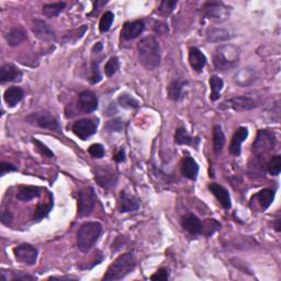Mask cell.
<instances>
[{
    "instance_id": "cell-21",
    "label": "cell",
    "mask_w": 281,
    "mask_h": 281,
    "mask_svg": "<svg viewBox=\"0 0 281 281\" xmlns=\"http://www.w3.org/2000/svg\"><path fill=\"white\" fill-rule=\"evenodd\" d=\"M199 172V165L192 157H183L181 162V173L183 177L190 180H196Z\"/></svg>"
},
{
    "instance_id": "cell-12",
    "label": "cell",
    "mask_w": 281,
    "mask_h": 281,
    "mask_svg": "<svg viewBox=\"0 0 281 281\" xmlns=\"http://www.w3.org/2000/svg\"><path fill=\"white\" fill-rule=\"evenodd\" d=\"M32 31L35 34V37L40 41H42V42L51 43L56 40L53 29L47 22L42 21V20H34L32 24Z\"/></svg>"
},
{
    "instance_id": "cell-29",
    "label": "cell",
    "mask_w": 281,
    "mask_h": 281,
    "mask_svg": "<svg viewBox=\"0 0 281 281\" xmlns=\"http://www.w3.org/2000/svg\"><path fill=\"white\" fill-rule=\"evenodd\" d=\"M95 179L101 187H104L106 189H109L111 187L115 186L114 183L116 181V177H115L113 172L110 171L109 169H106L104 171L97 173Z\"/></svg>"
},
{
    "instance_id": "cell-1",
    "label": "cell",
    "mask_w": 281,
    "mask_h": 281,
    "mask_svg": "<svg viewBox=\"0 0 281 281\" xmlns=\"http://www.w3.org/2000/svg\"><path fill=\"white\" fill-rule=\"evenodd\" d=\"M137 53H139L140 63L146 69L153 70L161 64V47L157 40L153 37H146L137 43Z\"/></svg>"
},
{
    "instance_id": "cell-50",
    "label": "cell",
    "mask_w": 281,
    "mask_h": 281,
    "mask_svg": "<svg viewBox=\"0 0 281 281\" xmlns=\"http://www.w3.org/2000/svg\"><path fill=\"white\" fill-rule=\"evenodd\" d=\"M101 50H102V43H100V42L97 43V44L95 45V47H94V49H93L94 52H96V51H97V53L100 52Z\"/></svg>"
},
{
    "instance_id": "cell-40",
    "label": "cell",
    "mask_w": 281,
    "mask_h": 281,
    "mask_svg": "<svg viewBox=\"0 0 281 281\" xmlns=\"http://www.w3.org/2000/svg\"><path fill=\"white\" fill-rule=\"evenodd\" d=\"M268 171L270 175L278 176L281 171V156H274L268 163Z\"/></svg>"
},
{
    "instance_id": "cell-11",
    "label": "cell",
    "mask_w": 281,
    "mask_h": 281,
    "mask_svg": "<svg viewBox=\"0 0 281 281\" xmlns=\"http://www.w3.org/2000/svg\"><path fill=\"white\" fill-rule=\"evenodd\" d=\"M71 130L80 140H87L93 136L97 131V123L91 119H81L76 121L71 126Z\"/></svg>"
},
{
    "instance_id": "cell-24",
    "label": "cell",
    "mask_w": 281,
    "mask_h": 281,
    "mask_svg": "<svg viewBox=\"0 0 281 281\" xmlns=\"http://www.w3.org/2000/svg\"><path fill=\"white\" fill-rule=\"evenodd\" d=\"M275 199V191L272 190V189H264V190L257 192L256 195L253 196L252 200H256L259 204L260 209L263 211L267 210V209L270 207V204L273 203Z\"/></svg>"
},
{
    "instance_id": "cell-27",
    "label": "cell",
    "mask_w": 281,
    "mask_h": 281,
    "mask_svg": "<svg viewBox=\"0 0 281 281\" xmlns=\"http://www.w3.org/2000/svg\"><path fill=\"white\" fill-rule=\"evenodd\" d=\"M41 195V190L39 187L34 186H21L18 189L17 198L21 201H30L34 198H39Z\"/></svg>"
},
{
    "instance_id": "cell-32",
    "label": "cell",
    "mask_w": 281,
    "mask_h": 281,
    "mask_svg": "<svg viewBox=\"0 0 281 281\" xmlns=\"http://www.w3.org/2000/svg\"><path fill=\"white\" fill-rule=\"evenodd\" d=\"M207 38L210 42H222L232 38L231 33L223 29H210L207 33Z\"/></svg>"
},
{
    "instance_id": "cell-51",
    "label": "cell",
    "mask_w": 281,
    "mask_h": 281,
    "mask_svg": "<svg viewBox=\"0 0 281 281\" xmlns=\"http://www.w3.org/2000/svg\"><path fill=\"white\" fill-rule=\"evenodd\" d=\"M275 227H276V231L277 232H280V219H277L276 220V222H275Z\"/></svg>"
},
{
    "instance_id": "cell-25",
    "label": "cell",
    "mask_w": 281,
    "mask_h": 281,
    "mask_svg": "<svg viewBox=\"0 0 281 281\" xmlns=\"http://www.w3.org/2000/svg\"><path fill=\"white\" fill-rule=\"evenodd\" d=\"M175 142L179 145H190L193 147H198L200 140H199V137L190 136V134L187 132L185 127H179V129L176 131Z\"/></svg>"
},
{
    "instance_id": "cell-22",
    "label": "cell",
    "mask_w": 281,
    "mask_h": 281,
    "mask_svg": "<svg viewBox=\"0 0 281 281\" xmlns=\"http://www.w3.org/2000/svg\"><path fill=\"white\" fill-rule=\"evenodd\" d=\"M22 77V73L17 67L11 64H6L0 68V80L1 83H8V81L20 80Z\"/></svg>"
},
{
    "instance_id": "cell-5",
    "label": "cell",
    "mask_w": 281,
    "mask_h": 281,
    "mask_svg": "<svg viewBox=\"0 0 281 281\" xmlns=\"http://www.w3.org/2000/svg\"><path fill=\"white\" fill-rule=\"evenodd\" d=\"M202 14L208 19H211L213 21L222 22L229 16V7L222 1H209L206 2L201 8Z\"/></svg>"
},
{
    "instance_id": "cell-17",
    "label": "cell",
    "mask_w": 281,
    "mask_h": 281,
    "mask_svg": "<svg viewBox=\"0 0 281 281\" xmlns=\"http://www.w3.org/2000/svg\"><path fill=\"white\" fill-rule=\"evenodd\" d=\"M248 136V130L247 127L241 126L238 127L236 132L234 133V135L232 137L231 145H229V153L234 156H238L241 154V147L243 142L247 139Z\"/></svg>"
},
{
    "instance_id": "cell-39",
    "label": "cell",
    "mask_w": 281,
    "mask_h": 281,
    "mask_svg": "<svg viewBox=\"0 0 281 281\" xmlns=\"http://www.w3.org/2000/svg\"><path fill=\"white\" fill-rule=\"evenodd\" d=\"M87 29H88V27H87V25H83V27L79 28V29L71 30V31L68 34H66L65 40L68 41V42H70V43L77 42L79 39L83 38V35L86 33Z\"/></svg>"
},
{
    "instance_id": "cell-9",
    "label": "cell",
    "mask_w": 281,
    "mask_h": 281,
    "mask_svg": "<svg viewBox=\"0 0 281 281\" xmlns=\"http://www.w3.org/2000/svg\"><path fill=\"white\" fill-rule=\"evenodd\" d=\"M13 254L19 263L28 266H33L37 264L39 252L32 245L21 244L13 249Z\"/></svg>"
},
{
    "instance_id": "cell-34",
    "label": "cell",
    "mask_w": 281,
    "mask_h": 281,
    "mask_svg": "<svg viewBox=\"0 0 281 281\" xmlns=\"http://www.w3.org/2000/svg\"><path fill=\"white\" fill-rule=\"evenodd\" d=\"M119 105L123 108H127V109H136L140 107V102L137 101L134 97H132L127 94H123L119 97Z\"/></svg>"
},
{
    "instance_id": "cell-15",
    "label": "cell",
    "mask_w": 281,
    "mask_h": 281,
    "mask_svg": "<svg viewBox=\"0 0 281 281\" xmlns=\"http://www.w3.org/2000/svg\"><path fill=\"white\" fill-rule=\"evenodd\" d=\"M209 189H210V191L213 193L214 197L218 199V201L221 203V206L225 209V210L231 209V196H229V193L225 188L219 185V183H210V185H209Z\"/></svg>"
},
{
    "instance_id": "cell-13",
    "label": "cell",
    "mask_w": 281,
    "mask_h": 281,
    "mask_svg": "<svg viewBox=\"0 0 281 281\" xmlns=\"http://www.w3.org/2000/svg\"><path fill=\"white\" fill-rule=\"evenodd\" d=\"M145 30V23L142 20H136V21L126 22L121 30V37L126 41L134 40L139 38Z\"/></svg>"
},
{
    "instance_id": "cell-20",
    "label": "cell",
    "mask_w": 281,
    "mask_h": 281,
    "mask_svg": "<svg viewBox=\"0 0 281 281\" xmlns=\"http://www.w3.org/2000/svg\"><path fill=\"white\" fill-rule=\"evenodd\" d=\"M140 200L134 196H131L125 191L121 192L120 196V210L123 213L134 212L140 209Z\"/></svg>"
},
{
    "instance_id": "cell-37",
    "label": "cell",
    "mask_w": 281,
    "mask_h": 281,
    "mask_svg": "<svg viewBox=\"0 0 281 281\" xmlns=\"http://www.w3.org/2000/svg\"><path fill=\"white\" fill-rule=\"evenodd\" d=\"M177 3H178L177 1H171V0H164V1L161 2L160 7H158V13L163 17L169 16V14L173 11V9L176 8Z\"/></svg>"
},
{
    "instance_id": "cell-8",
    "label": "cell",
    "mask_w": 281,
    "mask_h": 281,
    "mask_svg": "<svg viewBox=\"0 0 281 281\" xmlns=\"http://www.w3.org/2000/svg\"><path fill=\"white\" fill-rule=\"evenodd\" d=\"M275 135L274 133L265 130H260L257 134V139L254 142L253 150L256 155L266 154L274 149L275 146Z\"/></svg>"
},
{
    "instance_id": "cell-18",
    "label": "cell",
    "mask_w": 281,
    "mask_h": 281,
    "mask_svg": "<svg viewBox=\"0 0 281 281\" xmlns=\"http://www.w3.org/2000/svg\"><path fill=\"white\" fill-rule=\"evenodd\" d=\"M189 64H190L193 70L197 71V73H201L207 64L206 55L199 49L191 48L189 50Z\"/></svg>"
},
{
    "instance_id": "cell-2",
    "label": "cell",
    "mask_w": 281,
    "mask_h": 281,
    "mask_svg": "<svg viewBox=\"0 0 281 281\" xmlns=\"http://www.w3.org/2000/svg\"><path fill=\"white\" fill-rule=\"evenodd\" d=\"M136 258L133 253H125L117 257L107 270L104 280H121L134 270Z\"/></svg>"
},
{
    "instance_id": "cell-10",
    "label": "cell",
    "mask_w": 281,
    "mask_h": 281,
    "mask_svg": "<svg viewBox=\"0 0 281 281\" xmlns=\"http://www.w3.org/2000/svg\"><path fill=\"white\" fill-rule=\"evenodd\" d=\"M27 121L31 124H35L42 129L52 130V131H59L60 126L58 121L55 119L53 115L44 112H37V113H31L27 116Z\"/></svg>"
},
{
    "instance_id": "cell-43",
    "label": "cell",
    "mask_w": 281,
    "mask_h": 281,
    "mask_svg": "<svg viewBox=\"0 0 281 281\" xmlns=\"http://www.w3.org/2000/svg\"><path fill=\"white\" fill-rule=\"evenodd\" d=\"M32 142H33V144L35 145V147H37V150L42 154L43 156H47V157H53L54 154H53V152L51 151L49 147L43 144L42 142L37 140V139H32Z\"/></svg>"
},
{
    "instance_id": "cell-14",
    "label": "cell",
    "mask_w": 281,
    "mask_h": 281,
    "mask_svg": "<svg viewBox=\"0 0 281 281\" xmlns=\"http://www.w3.org/2000/svg\"><path fill=\"white\" fill-rule=\"evenodd\" d=\"M78 106L81 111L86 112V113H91L98 108V98L93 91L85 90L79 94Z\"/></svg>"
},
{
    "instance_id": "cell-23",
    "label": "cell",
    "mask_w": 281,
    "mask_h": 281,
    "mask_svg": "<svg viewBox=\"0 0 281 281\" xmlns=\"http://www.w3.org/2000/svg\"><path fill=\"white\" fill-rule=\"evenodd\" d=\"M23 97H24V91L22 90V88L13 86L6 90V93L3 95V99L9 107L13 108V107H16L19 102L23 99Z\"/></svg>"
},
{
    "instance_id": "cell-7",
    "label": "cell",
    "mask_w": 281,
    "mask_h": 281,
    "mask_svg": "<svg viewBox=\"0 0 281 281\" xmlns=\"http://www.w3.org/2000/svg\"><path fill=\"white\" fill-rule=\"evenodd\" d=\"M96 195L93 188H85L78 193V214L86 217L94 211L96 207Z\"/></svg>"
},
{
    "instance_id": "cell-36",
    "label": "cell",
    "mask_w": 281,
    "mask_h": 281,
    "mask_svg": "<svg viewBox=\"0 0 281 281\" xmlns=\"http://www.w3.org/2000/svg\"><path fill=\"white\" fill-rule=\"evenodd\" d=\"M114 20V14L112 13L111 11H106L102 17L100 19V23H99V29L101 32H107L109 31L112 23H113Z\"/></svg>"
},
{
    "instance_id": "cell-45",
    "label": "cell",
    "mask_w": 281,
    "mask_h": 281,
    "mask_svg": "<svg viewBox=\"0 0 281 281\" xmlns=\"http://www.w3.org/2000/svg\"><path fill=\"white\" fill-rule=\"evenodd\" d=\"M169 278V273H168L167 268H161L152 276V280H161V281H166Z\"/></svg>"
},
{
    "instance_id": "cell-41",
    "label": "cell",
    "mask_w": 281,
    "mask_h": 281,
    "mask_svg": "<svg viewBox=\"0 0 281 281\" xmlns=\"http://www.w3.org/2000/svg\"><path fill=\"white\" fill-rule=\"evenodd\" d=\"M105 130L108 131L109 133L113 132H121L123 130V121L120 117H115V119H112L108 121L105 125Z\"/></svg>"
},
{
    "instance_id": "cell-46",
    "label": "cell",
    "mask_w": 281,
    "mask_h": 281,
    "mask_svg": "<svg viewBox=\"0 0 281 281\" xmlns=\"http://www.w3.org/2000/svg\"><path fill=\"white\" fill-rule=\"evenodd\" d=\"M0 169H1V176H4L8 172L17 171L18 168L16 166H13L12 164H9V163H1V165H0Z\"/></svg>"
},
{
    "instance_id": "cell-38",
    "label": "cell",
    "mask_w": 281,
    "mask_h": 281,
    "mask_svg": "<svg viewBox=\"0 0 281 281\" xmlns=\"http://www.w3.org/2000/svg\"><path fill=\"white\" fill-rule=\"evenodd\" d=\"M120 68V62L119 58L117 57H111L108 62H107L106 66H105V73L108 77H112L117 70Z\"/></svg>"
},
{
    "instance_id": "cell-33",
    "label": "cell",
    "mask_w": 281,
    "mask_h": 281,
    "mask_svg": "<svg viewBox=\"0 0 281 281\" xmlns=\"http://www.w3.org/2000/svg\"><path fill=\"white\" fill-rule=\"evenodd\" d=\"M224 86L223 80L219 77V76L213 75L210 77V88H211V95L210 99L212 101H217L220 98V94H221L222 88Z\"/></svg>"
},
{
    "instance_id": "cell-6",
    "label": "cell",
    "mask_w": 281,
    "mask_h": 281,
    "mask_svg": "<svg viewBox=\"0 0 281 281\" xmlns=\"http://www.w3.org/2000/svg\"><path fill=\"white\" fill-rule=\"evenodd\" d=\"M257 107V102L246 96H237L223 101L220 105V109H231L234 111H249Z\"/></svg>"
},
{
    "instance_id": "cell-28",
    "label": "cell",
    "mask_w": 281,
    "mask_h": 281,
    "mask_svg": "<svg viewBox=\"0 0 281 281\" xmlns=\"http://www.w3.org/2000/svg\"><path fill=\"white\" fill-rule=\"evenodd\" d=\"M212 141H213V151L216 153V155L221 154L223 146L225 144V135H224L222 127L220 125H216L213 127Z\"/></svg>"
},
{
    "instance_id": "cell-30",
    "label": "cell",
    "mask_w": 281,
    "mask_h": 281,
    "mask_svg": "<svg viewBox=\"0 0 281 281\" xmlns=\"http://www.w3.org/2000/svg\"><path fill=\"white\" fill-rule=\"evenodd\" d=\"M255 71L254 69L250 68H244L242 70H239L238 73L235 75L234 77V81L237 85L241 86H248L250 84H253L255 81Z\"/></svg>"
},
{
    "instance_id": "cell-47",
    "label": "cell",
    "mask_w": 281,
    "mask_h": 281,
    "mask_svg": "<svg viewBox=\"0 0 281 281\" xmlns=\"http://www.w3.org/2000/svg\"><path fill=\"white\" fill-rule=\"evenodd\" d=\"M11 280H35L37 278L33 277V276H30L28 274H23V273H14V275L12 276Z\"/></svg>"
},
{
    "instance_id": "cell-49",
    "label": "cell",
    "mask_w": 281,
    "mask_h": 281,
    "mask_svg": "<svg viewBox=\"0 0 281 281\" xmlns=\"http://www.w3.org/2000/svg\"><path fill=\"white\" fill-rule=\"evenodd\" d=\"M113 160H114L116 163L124 162V161H125V152H124V150L121 149L119 152H117L116 154L113 156Z\"/></svg>"
},
{
    "instance_id": "cell-48",
    "label": "cell",
    "mask_w": 281,
    "mask_h": 281,
    "mask_svg": "<svg viewBox=\"0 0 281 281\" xmlns=\"http://www.w3.org/2000/svg\"><path fill=\"white\" fill-rule=\"evenodd\" d=\"M1 222L4 225H9L12 222V213L8 210H3L1 212Z\"/></svg>"
},
{
    "instance_id": "cell-26",
    "label": "cell",
    "mask_w": 281,
    "mask_h": 281,
    "mask_svg": "<svg viewBox=\"0 0 281 281\" xmlns=\"http://www.w3.org/2000/svg\"><path fill=\"white\" fill-rule=\"evenodd\" d=\"M28 39V34L21 28H14L10 30L9 33L6 35V40L9 47H18L21 43H23L25 40Z\"/></svg>"
},
{
    "instance_id": "cell-31",
    "label": "cell",
    "mask_w": 281,
    "mask_h": 281,
    "mask_svg": "<svg viewBox=\"0 0 281 281\" xmlns=\"http://www.w3.org/2000/svg\"><path fill=\"white\" fill-rule=\"evenodd\" d=\"M66 7V2H53L47 3L43 6V14L49 19L57 17Z\"/></svg>"
},
{
    "instance_id": "cell-16",
    "label": "cell",
    "mask_w": 281,
    "mask_h": 281,
    "mask_svg": "<svg viewBox=\"0 0 281 281\" xmlns=\"http://www.w3.org/2000/svg\"><path fill=\"white\" fill-rule=\"evenodd\" d=\"M188 83L185 80L175 79L168 86V97L172 101H180L186 97V87Z\"/></svg>"
},
{
    "instance_id": "cell-19",
    "label": "cell",
    "mask_w": 281,
    "mask_h": 281,
    "mask_svg": "<svg viewBox=\"0 0 281 281\" xmlns=\"http://www.w3.org/2000/svg\"><path fill=\"white\" fill-rule=\"evenodd\" d=\"M182 227L191 235H200L203 233V225L195 214H187L182 218Z\"/></svg>"
},
{
    "instance_id": "cell-3",
    "label": "cell",
    "mask_w": 281,
    "mask_h": 281,
    "mask_svg": "<svg viewBox=\"0 0 281 281\" xmlns=\"http://www.w3.org/2000/svg\"><path fill=\"white\" fill-rule=\"evenodd\" d=\"M238 60V50L231 44L220 45L213 55V64L219 71H226L234 68Z\"/></svg>"
},
{
    "instance_id": "cell-42",
    "label": "cell",
    "mask_w": 281,
    "mask_h": 281,
    "mask_svg": "<svg viewBox=\"0 0 281 281\" xmlns=\"http://www.w3.org/2000/svg\"><path fill=\"white\" fill-rule=\"evenodd\" d=\"M101 80V75L99 71V62L98 60H94L91 63V77H90V83L91 84H97Z\"/></svg>"
},
{
    "instance_id": "cell-44",
    "label": "cell",
    "mask_w": 281,
    "mask_h": 281,
    "mask_svg": "<svg viewBox=\"0 0 281 281\" xmlns=\"http://www.w3.org/2000/svg\"><path fill=\"white\" fill-rule=\"evenodd\" d=\"M88 152L94 158H102L105 156V149L101 144H93L89 147Z\"/></svg>"
},
{
    "instance_id": "cell-4",
    "label": "cell",
    "mask_w": 281,
    "mask_h": 281,
    "mask_svg": "<svg viewBox=\"0 0 281 281\" xmlns=\"http://www.w3.org/2000/svg\"><path fill=\"white\" fill-rule=\"evenodd\" d=\"M102 233V226L98 222H86L77 233V245L83 253H88L98 242Z\"/></svg>"
},
{
    "instance_id": "cell-35",
    "label": "cell",
    "mask_w": 281,
    "mask_h": 281,
    "mask_svg": "<svg viewBox=\"0 0 281 281\" xmlns=\"http://www.w3.org/2000/svg\"><path fill=\"white\" fill-rule=\"evenodd\" d=\"M53 208V200H51L49 203H39L37 209H35V213H34V220H39L43 219L48 216V214L51 212Z\"/></svg>"
}]
</instances>
